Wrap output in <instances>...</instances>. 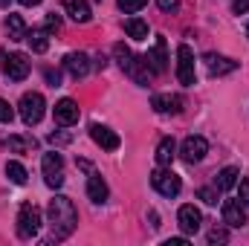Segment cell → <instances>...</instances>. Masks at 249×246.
Here are the masks:
<instances>
[{"mask_svg": "<svg viewBox=\"0 0 249 246\" xmlns=\"http://www.w3.org/2000/svg\"><path fill=\"white\" fill-rule=\"evenodd\" d=\"M220 214H223V223H226V226H232V229L247 226V209H244V203H241V200H226V203H223V209H220Z\"/></svg>", "mask_w": 249, "mask_h": 246, "instance_id": "4fadbf2b", "label": "cell"}, {"mask_svg": "<svg viewBox=\"0 0 249 246\" xmlns=\"http://www.w3.org/2000/svg\"><path fill=\"white\" fill-rule=\"evenodd\" d=\"M177 78L183 87H191L197 72H194V50L188 44H180L177 47Z\"/></svg>", "mask_w": 249, "mask_h": 246, "instance_id": "52a82bcc", "label": "cell"}, {"mask_svg": "<svg viewBox=\"0 0 249 246\" xmlns=\"http://www.w3.org/2000/svg\"><path fill=\"white\" fill-rule=\"evenodd\" d=\"M206 241H209L212 246H214V244H226V241H229V232H226V229H217V226H214V229H212V232L206 235Z\"/></svg>", "mask_w": 249, "mask_h": 246, "instance_id": "83f0119b", "label": "cell"}, {"mask_svg": "<svg viewBox=\"0 0 249 246\" xmlns=\"http://www.w3.org/2000/svg\"><path fill=\"white\" fill-rule=\"evenodd\" d=\"M18 107H20V119L32 127V124H38L41 119H44V107H47V102H44L41 93H23Z\"/></svg>", "mask_w": 249, "mask_h": 246, "instance_id": "277c9868", "label": "cell"}, {"mask_svg": "<svg viewBox=\"0 0 249 246\" xmlns=\"http://www.w3.org/2000/svg\"><path fill=\"white\" fill-rule=\"evenodd\" d=\"M107 194H110V188H107V183H105L99 174H93V177L87 180V197H90L93 203H105Z\"/></svg>", "mask_w": 249, "mask_h": 246, "instance_id": "ffe728a7", "label": "cell"}, {"mask_svg": "<svg viewBox=\"0 0 249 246\" xmlns=\"http://www.w3.org/2000/svg\"><path fill=\"white\" fill-rule=\"evenodd\" d=\"M145 64L151 67V72H157V75H162L165 70H168V50H165V38H157L154 41V47L145 53Z\"/></svg>", "mask_w": 249, "mask_h": 246, "instance_id": "ba28073f", "label": "cell"}, {"mask_svg": "<svg viewBox=\"0 0 249 246\" xmlns=\"http://www.w3.org/2000/svg\"><path fill=\"white\" fill-rule=\"evenodd\" d=\"M238 177H241V171H238L235 165L223 168V171L214 177V185H217V191H229V188H235V185H238Z\"/></svg>", "mask_w": 249, "mask_h": 246, "instance_id": "7402d4cb", "label": "cell"}, {"mask_svg": "<svg viewBox=\"0 0 249 246\" xmlns=\"http://www.w3.org/2000/svg\"><path fill=\"white\" fill-rule=\"evenodd\" d=\"M44 75H47V84H53V87L61 84V72H58V70H47Z\"/></svg>", "mask_w": 249, "mask_h": 246, "instance_id": "d6a6232c", "label": "cell"}, {"mask_svg": "<svg viewBox=\"0 0 249 246\" xmlns=\"http://www.w3.org/2000/svg\"><path fill=\"white\" fill-rule=\"evenodd\" d=\"M3 72H6V78H12V81H23V78L29 75V61H26V55H20V53L3 55Z\"/></svg>", "mask_w": 249, "mask_h": 246, "instance_id": "30bf717a", "label": "cell"}, {"mask_svg": "<svg viewBox=\"0 0 249 246\" xmlns=\"http://www.w3.org/2000/svg\"><path fill=\"white\" fill-rule=\"evenodd\" d=\"M145 3H148V0H119V9H122L124 15H133V12H139Z\"/></svg>", "mask_w": 249, "mask_h": 246, "instance_id": "f1b7e54d", "label": "cell"}, {"mask_svg": "<svg viewBox=\"0 0 249 246\" xmlns=\"http://www.w3.org/2000/svg\"><path fill=\"white\" fill-rule=\"evenodd\" d=\"M232 9H235V15H247L249 12V0H235Z\"/></svg>", "mask_w": 249, "mask_h": 246, "instance_id": "e575fe53", "label": "cell"}, {"mask_svg": "<svg viewBox=\"0 0 249 246\" xmlns=\"http://www.w3.org/2000/svg\"><path fill=\"white\" fill-rule=\"evenodd\" d=\"M41 171H44V183L50 185V188H61L64 183V159L61 154H44V159H41Z\"/></svg>", "mask_w": 249, "mask_h": 246, "instance_id": "8992f818", "label": "cell"}, {"mask_svg": "<svg viewBox=\"0 0 249 246\" xmlns=\"http://www.w3.org/2000/svg\"><path fill=\"white\" fill-rule=\"evenodd\" d=\"M64 12H67L75 23H87V20L93 18V12H90V3H87V0H64Z\"/></svg>", "mask_w": 249, "mask_h": 246, "instance_id": "ac0fdd59", "label": "cell"}, {"mask_svg": "<svg viewBox=\"0 0 249 246\" xmlns=\"http://www.w3.org/2000/svg\"><path fill=\"white\" fill-rule=\"evenodd\" d=\"M6 177H9L15 185H23V183H26V168H23L20 162H15V159H12V162H6Z\"/></svg>", "mask_w": 249, "mask_h": 246, "instance_id": "d4e9b609", "label": "cell"}, {"mask_svg": "<svg viewBox=\"0 0 249 246\" xmlns=\"http://www.w3.org/2000/svg\"><path fill=\"white\" fill-rule=\"evenodd\" d=\"M165 246H188V235H183V238H168Z\"/></svg>", "mask_w": 249, "mask_h": 246, "instance_id": "d590c367", "label": "cell"}, {"mask_svg": "<svg viewBox=\"0 0 249 246\" xmlns=\"http://www.w3.org/2000/svg\"><path fill=\"white\" fill-rule=\"evenodd\" d=\"M90 136H93V142H96L99 148H105V151H116V148L122 145L119 133L110 130L107 124H90Z\"/></svg>", "mask_w": 249, "mask_h": 246, "instance_id": "7c38bea8", "label": "cell"}, {"mask_svg": "<svg viewBox=\"0 0 249 246\" xmlns=\"http://www.w3.org/2000/svg\"><path fill=\"white\" fill-rule=\"evenodd\" d=\"M113 55H116V64L122 67V70L130 75V78H133V81H136V84H139V87H148L151 67L145 64V55H142V58H136V55H133L124 44H116V47H113Z\"/></svg>", "mask_w": 249, "mask_h": 246, "instance_id": "7a4b0ae2", "label": "cell"}, {"mask_svg": "<svg viewBox=\"0 0 249 246\" xmlns=\"http://www.w3.org/2000/svg\"><path fill=\"white\" fill-rule=\"evenodd\" d=\"M6 145H9L15 154H23V151H26V148H32L35 142H29V139H23V136H9V142H6Z\"/></svg>", "mask_w": 249, "mask_h": 246, "instance_id": "484cf974", "label": "cell"}, {"mask_svg": "<svg viewBox=\"0 0 249 246\" xmlns=\"http://www.w3.org/2000/svg\"><path fill=\"white\" fill-rule=\"evenodd\" d=\"M203 61H206V70H209L212 75H229V72L238 70V61H232V58H226V55H214V53H209Z\"/></svg>", "mask_w": 249, "mask_h": 246, "instance_id": "e0dca14e", "label": "cell"}, {"mask_svg": "<svg viewBox=\"0 0 249 246\" xmlns=\"http://www.w3.org/2000/svg\"><path fill=\"white\" fill-rule=\"evenodd\" d=\"M177 223H180V229H183V235H194V232H200V226H203V214H200V209L197 206H180V211H177Z\"/></svg>", "mask_w": 249, "mask_h": 246, "instance_id": "8fae6325", "label": "cell"}, {"mask_svg": "<svg viewBox=\"0 0 249 246\" xmlns=\"http://www.w3.org/2000/svg\"><path fill=\"white\" fill-rule=\"evenodd\" d=\"M20 3H23V6H38L41 0H20Z\"/></svg>", "mask_w": 249, "mask_h": 246, "instance_id": "8d00e7d4", "label": "cell"}, {"mask_svg": "<svg viewBox=\"0 0 249 246\" xmlns=\"http://www.w3.org/2000/svg\"><path fill=\"white\" fill-rule=\"evenodd\" d=\"M47 214H50V229H53V238L55 241H64V238L72 235V229L78 223V214H75V206H72L70 197H64V194L53 197Z\"/></svg>", "mask_w": 249, "mask_h": 246, "instance_id": "6da1fadb", "label": "cell"}, {"mask_svg": "<svg viewBox=\"0 0 249 246\" xmlns=\"http://www.w3.org/2000/svg\"><path fill=\"white\" fill-rule=\"evenodd\" d=\"M174 154H177V142H174L171 136H165V139L157 145V162H160V165H171Z\"/></svg>", "mask_w": 249, "mask_h": 246, "instance_id": "603a6c76", "label": "cell"}, {"mask_svg": "<svg viewBox=\"0 0 249 246\" xmlns=\"http://www.w3.org/2000/svg\"><path fill=\"white\" fill-rule=\"evenodd\" d=\"M124 32L133 38V41H145L148 38V23L142 18H127L124 20Z\"/></svg>", "mask_w": 249, "mask_h": 246, "instance_id": "cb8c5ba5", "label": "cell"}, {"mask_svg": "<svg viewBox=\"0 0 249 246\" xmlns=\"http://www.w3.org/2000/svg\"><path fill=\"white\" fill-rule=\"evenodd\" d=\"M64 70L72 78H84L90 72V55L87 53H70V55H64Z\"/></svg>", "mask_w": 249, "mask_h": 246, "instance_id": "5bb4252c", "label": "cell"}, {"mask_svg": "<svg viewBox=\"0 0 249 246\" xmlns=\"http://www.w3.org/2000/svg\"><path fill=\"white\" fill-rule=\"evenodd\" d=\"M53 116H55V122L61 124V127H70V124L78 122V105H75L72 99H61V102L55 105Z\"/></svg>", "mask_w": 249, "mask_h": 246, "instance_id": "2e32d148", "label": "cell"}, {"mask_svg": "<svg viewBox=\"0 0 249 246\" xmlns=\"http://www.w3.org/2000/svg\"><path fill=\"white\" fill-rule=\"evenodd\" d=\"M23 41H26V44L32 47V53H38V55L50 50V32H47V29H32V32L26 29V38H23Z\"/></svg>", "mask_w": 249, "mask_h": 246, "instance_id": "d6986e66", "label": "cell"}, {"mask_svg": "<svg viewBox=\"0 0 249 246\" xmlns=\"http://www.w3.org/2000/svg\"><path fill=\"white\" fill-rule=\"evenodd\" d=\"M157 3H160L162 12H177L180 9V0H157Z\"/></svg>", "mask_w": 249, "mask_h": 246, "instance_id": "836d02e7", "label": "cell"}, {"mask_svg": "<svg viewBox=\"0 0 249 246\" xmlns=\"http://www.w3.org/2000/svg\"><path fill=\"white\" fill-rule=\"evenodd\" d=\"M12 119H15V110H12V105H9L6 99H0V122L9 124Z\"/></svg>", "mask_w": 249, "mask_h": 246, "instance_id": "f546056e", "label": "cell"}, {"mask_svg": "<svg viewBox=\"0 0 249 246\" xmlns=\"http://www.w3.org/2000/svg\"><path fill=\"white\" fill-rule=\"evenodd\" d=\"M238 194H241L244 209H249V177H247V180H241V185H238Z\"/></svg>", "mask_w": 249, "mask_h": 246, "instance_id": "1f68e13d", "label": "cell"}, {"mask_svg": "<svg viewBox=\"0 0 249 246\" xmlns=\"http://www.w3.org/2000/svg\"><path fill=\"white\" fill-rule=\"evenodd\" d=\"M206 151H209V142H206L203 136H186L183 145H180V157L186 159L188 165L200 162V159L206 157Z\"/></svg>", "mask_w": 249, "mask_h": 246, "instance_id": "9c48e42d", "label": "cell"}, {"mask_svg": "<svg viewBox=\"0 0 249 246\" xmlns=\"http://www.w3.org/2000/svg\"><path fill=\"white\" fill-rule=\"evenodd\" d=\"M9 3H12V0H0V6H3V9H6V6H9Z\"/></svg>", "mask_w": 249, "mask_h": 246, "instance_id": "74e56055", "label": "cell"}, {"mask_svg": "<svg viewBox=\"0 0 249 246\" xmlns=\"http://www.w3.org/2000/svg\"><path fill=\"white\" fill-rule=\"evenodd\" d=\"M151 107H154L157 113H162V116L180 113V110H183V99H180V96H171V93H157V96L151 99Z\"/></svg>", "mask_w": 249, "mask_h": 246, "instance_id": "9a60e30c", "label": "cell"}, {"mask_svg": "<svg viewBox=\"0 0 249 246\" xmlns=\"http://www.w3.org/2000/svg\"><path fill=\"white\" fill-rule=\"evenodd\" d=\"M44 29H47V32H58V29H61V18H58L55 12H50V15H47V26H44Z\"/></svg>", "mask_w": 249, "mask_h": 246, "instance_id": "4dcf8cb0", "label": "cell"}, {"mask_svg": "<svg viewBox=\"0 0 249 246\" xmlns=\"http://www.w3.org/2000/svg\"><path fill=\"white\" fill-rule=\"evenodd\" d=\"M151 185H154L162 197H177V194H180V188H183L180 177H177L171 168H157V171L151 174Z\"/></svg>", "mask_w": 249, "mask_h": 246, "instance_id": "5b68a950", "label": "cell"}, {"mask_svg": "<svg viewBox=\"0 0 249 246\" xmlns=\"http://www.w3.org/2000/svg\"><path fill=\"white\" fill-rule=\"evenodd\" d=\"M197 197H200L203 203H209V206H214V203H217V185H214V188H212V185H203V188L197 191Z\"/></svg>", "mask_w": 249, "mask_h": 246, "instance_id": "4316f807", "label": "cell"}, {"mask_svg": "<svg viewBox=\"0 0 249 246\" xmlns=\"http://www.w3.org/2000/svg\"><path fill=\"white\" fill-rule=\"evenodd\" d=\"M3 26H6L9 41H23V38H26V23H23V18H20V15H9Z\"/></svg>", "mask_w": 249, "mask_h": 246, "instance_id": "44dd1931", "label": "cell"}, {"mask_svg": "<svg viewBox=\"0 0 249 246\" xmlns=\"http://www.w3.org/2000/svg\"><path fill=\"white\" fill-rule=\"evenodd\" d=\"M247 38H249V23H247Z\"/></svg>", "mask_w": 249, "mask_h": 246, "instance_id": "f35d334b", "label": "cell"}, {"mask_svg": "<svg viewBox=\"0 0 249 246\" xmlns=\"http://www.w3.org/2000/svg\"><path fill=\"white\" fill-rule=\"evenodd\" d=\"M41 229V211L32 206V203H23L20 211H18V235L23 241H32Z\"/></svg>", "mask_w": 249, "mask_h": 246, "instance_id": "3957f363", "label": "cell"}]
</instances>
